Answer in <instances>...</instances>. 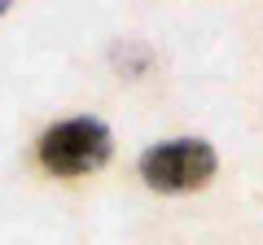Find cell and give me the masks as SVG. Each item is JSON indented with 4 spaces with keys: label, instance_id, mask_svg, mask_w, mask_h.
<instances>
[{
    "label": "cell",
    "instance_id": "6da1fadb",
    "mask_svg": "<svg viewBox=\"0 0 263 245\" xmlns=\"http://www.w3.org/2000/svg\"><path fill=\"white\" fill-rule=\"evenodd\" d=\"M114 153V136L101 118L79 114V118H62L53 127H44L35 140V158L48 175L57 179H75V175H92L110 162Z\"/></svg>",
    "mask_w": 263,
    "mask_h": 245
},
{
    "label": "cell",
    "instance_id": "7a4b0ae2",
    "mask_svg": "<svg viewBox=\"0 0 263 245\" xmlns=\"http://www.w3.org/2000/svg\"><path fill=\"white\" fill-rule=\"evenodd\" d=\"M219 171V158L211 140L202 136H180V140H158L141 153V179L154 193H197L206 189Z\"/></svg>",
    "mask_w": 263,
    "mask_h": 245
},
{
    "label": "cell",
    "instance_id": "3957f363",
    "mask_svg": "<svg viewBox=\"0 0 263 245\" xmlns=\"http://www.w3.org/2000/svg\"><path fill=\"white\" fill-rule=\"evenodd\" d=\"M9 5H13V0H0V13H9Z\"/></svg>",
    "mask_w": 263,
    "mask_h": 245
}]
</instances>
